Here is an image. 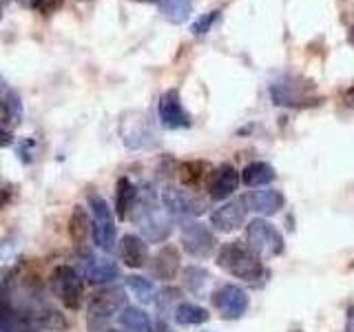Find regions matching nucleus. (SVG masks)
Segmentation results:
<instances>
[{"label": "nucleus", "instance_id": "nucleus-28", "mask_svg": "<svg viewBox=\"0 0 354 332\" xmlns=\"http://www.w3.org/2000/svg\"><path fill=\"white\" fill-rule=\"evenodd\" d=\"M217 18H219V11H217V9H215V11H208V14L199 16V18L193 22L191 31L195 33V36H204V33L210 31V27H213V22H215Z\"/></svg>", "mask_w": 354, "mask_h": 332}, {"label": "nucleus", "instance_id": "nucleus-20", "mask_svg": "<svg viewBox=\"0 0 354 332\" xmlns=\"http://www.w3.org/2000/svg\"><path fill=\"white\" fill-rule=\"evenodd\" d=\"M120 326L127 332H153V324L149 315L144 310L136 308V306H124L118 315Z\"/></svg>", "mask_w": 354, "mask_h": 332}, {"label": "nucleus", "instance_id": "nucleus-18", "mask_svg": "<svg viewBox=\"0 0 354 332\" xmlns=\"http://www.w3.org/2000/svg\"><path fill=\"white\" fill-rule=\"evenodd\" d=\"M138 202V188L133 184L129 177H120L115 184V213L118 219H127L129 210H133Z\"/></svg>", "mask_w": 354, "mask_h": 332}, {"label": "nucleus", "instance_id": "nucleus-33", "mask_svg": "<svg viewBox=\"0 0 354 332\" xmlns=\"http://www.w3.org/2000/svg\"><path fill=\"white\" fill-rule=\"evenodd\" d=\"M343 102H346L350 109H354V86H350L346 93H343Z\"/></svg>", "mask_w": 354, "mask_h": 332}, {"label": "nucleus", "instance_id": "nucleus-22", "mask_svg": "<svg viewBox=\"0 0 354 332\" xmlns=\"http://www.w3.org/2000/svg\"><path fill=\"white\" fill-rule=\"evenodd\" d=\"M0 330L3 332H36V326L31 324V319L20 313L14 306H5L0 310Z\"/></svg>", "mask_w": 354, "mask_h": 332}, {"label": "nucleus", "instance_id": "nucleus-17", "mask_svg": "<svg viewBox=\"0 0 354 332\" xmlns=\"http://www.w3.org/2000/svg\"><path fill=\"white\" fill-rule=\"evenodd\" d=\"M120 257L129 268H142L149 261V246L138 235H124L120 239Z\"/></svg>", "mask_w": 354, "mask_h": 332}, {"label": "nucleus", "instance_id": "nucleus-3", "mask_svg": "<svg viewBox=\"0 0 354 332\" xmlns=\"http://www.w3.org/2000/svg\"><path fill=\"white\" fill-rule=\"evenodd\" d=\"M127 306V295L118 286H109L97 290L86 308V328L88 332H106L109 321Z\"/></svg>", "mask_w": 354, "mask_h": 332}, {"label": "nucleus", "instance_id": "nucleus-5", "mask_svg": "<svg viewBox=\"0 0 354 332\" xmlns=\"http://www.w3.org/2000/svg\"><path fill=\"white\" fill-rule=\"evenodd\" d=\"M88 208H91V237L95 241V246L104 252H111L115 248V219L111 213V206L106 204V199L100 193H88Z\"/></svg>", "mask_w": 354, "mask_h": 332}, {"label": "nucleus", "instance_id": "nucleus-23", "mask_svg": "<svg viewBox=\"0 0 354 332\" xmlns=\"http://www.w3.org/2000/svg\"><path fill=\"white\" fill-rule=\"evenodd\" d=\"M158 5L171 25H184L193 14V0H158Z\"/></svg>", "mask_w": 354, "mask_h": 332}, {"label": "nucleus", "instance_id": "nucleus-2", "mask_svg": "<svg viewBox=\"0 0 354 332\" xmlns=\"http://www.w3.org/2000/svg\"><path fill=\"white\" fill-rule=\"evenodd\" d=\"M315 91H317L315 82L301 75H281L279 80H274L270 84L272 102L279 107H292V109L319 104L321 98Z\"/></svg>", "mask_w": 354, "mask_h": 332}, {"label": "nucleus", "instance_id": "nucleus-30", "mask_svg": "<svg viewBox=\"0 0 354 332\" xmlns=\"http://www.w3.org/2000/svg\"><path fill=\"white\" fill-rule=\"evenodd\" d=\"M153 332H173V328L166 324L164 319H160V321H155V324H153Z\"/></svg>", "mask_w": 354, "mask_h": 332}, {"label": "nucleus", "instance_id": "nucleus-1", "mask_svg": "<svg viewBox=\"0 0 354 332\" xmlns=\"http://www.w3.org/2000/svg\"><path fill=\"white\" fill-rule=\"evenodd\" d=\"M217 266L243 282H259L263 277V261L248 243L228 241L217 250Z\"/></svg>", "mask_w": 354, "mask_h": 332}, {"label": "nucleus", "instance_id": "nucleus-16", "mask_svg": "<svg viewBox=\"0 0 354 332\" xmlns=\"http://www.w3.org/2000/svg\"><path fill=\"white\" fill-rule=\"evenodd\" d=\"M180 250H177L173 243H166V246H162L158 250V255H155L153 259V273L158 279L162 282H173L177 273H180Z\"/></svg>", "mask_w": 354, "mask_h": 332}, {"label": "nucleus", "instance_id": "nucleus-35", "mask_svg": "<svg viewBox=\"0 0 354 332\" xmlns=\"http://www.w3.org/2000/svg\"><path fill=\"white\" fill-rule=\"evenodd\" d=\"M136 3H158V0H136Z\"/></svg>", "mask_w": 354, "mask_h": 332}, {"label": "nucleus", "instance_id": "nucleus-8", "mask_svg": "<svg viewBox=\"0 0 354 332\" xmlns=\"http://www.w3.org/2000/svg\"><path fill=\"white\" fill-rule=\"evenodd\" d=\"M182 246L195 259H206L215 252L217 239L213 230L199 221H186L182 226Z\"/></svg>", "mask_w": 354, "mask_h": 332}, {"label": "nucleus", "instance_id": "nucleus-14", "mask_svg": "<svg viewBox=\"0 0 354 332\" xmlns=\"http://www.w3.org/2000/svg\"><path fill=\"white\" fill-rule=\"evenodd\" d=\"M246 213L248 208L243 204V199H232V202H226L224 206H219L210 213V224L219 232H232L241 228V224L246 221Z\"/></svg>", "mask_w": 354, "mask_h": 332}, {"label": "nucleus", "instance_id": "nucleus-11", "mask_svg": "<svg viewBox=\"0 0 354 332\" xmlns=\"http://www.w3.org/2000/svg\"><path fill=\"white\" fill-rule=\"evenodd\" d=\"M158 113H160V122L164 129H188L191 127V116L182 104V98L177 89H169L164 91L160 98V104H158Z\"/></svg>", "mask_w": 354, "mask_h": 332}, {"label": "nucleus", "instance_id": "nucleus-12", "mask_svg": "<svg viewBox=\"0 0 354 332\" xmlns=\"http://www.w3.org/2000/svg\"><path fill=\"white\" fill-rule=\"evenodd\" d=\"M162 204L164 208L169 210V215L173 217H195L204 210V204L199 202L197 197H193L188 191H182V188H175V186H166L162 191Z\"/></svg>", "mask_w": 354, "mask_h": 332}, {"label": "nucleus", "instance_id": "nucleus-32", "mask_svg": "<svg viewBox=\"0 0 354 332\" xmlns=\"http://www.w3.org/2000/svg\"><path fill=\"white\" fill-rule=\"evenodd\" d=\"M346 332H354V306L348 310V319H346Z\"/></svg>", "mask_w": 354, "mask_h": 332}, {"label": "nucleus", "instance_id": "nucleus-24", "mask_svg": "<svg viewBox=\"0 0 354 332\" xmlns=\"http://www.w3.org/2000/svg\"><path fill=\"white\" fill-rule=\"evenodd\" d=\"M175 321L180 326H199V324H206L208 321V310L197 306V304H188V302H180L177 308L173 310Z\"/></svg>", "mask_w": 354, "mask_h": 332}, {"label": "nucleus", "instance_id": "nucleus-10", "mask_svg": "<svg viewBox=\"0 0 354 332\" xmlns=\"http://www.w3.org/2000/svg\"><path fill=\"white\" fill-rule=\"evenodd\" d=\"M248 293L241 290L235 284L219 286L213 293V306L219 310V315L224 319H239L248 310Z\"/></svg>", "mask_w": 354, "mask_h": 332}, {"label": "nucleus", "instance_id": "nucleus-6", "mask_svg": "<svg viewBox=\"0 0 354 332\" xmlns=\"http://www.w3.org/2000/svg\"><path fill=\"white\" fill-rule=\"evenodd\" d=\"M246 243L261 259H270L283 252V235L266 219H252L246 226Z\"/></svg>", "mask_w": 354, "mask_h": 332}, {"label": "nucleus", "instance_id": "nucleus-7", "mask_svg": "<svg viewBox=\"0 0 354 332\" xmlns=\"http://www.w3.org/2000/svg\"><path fill=\"white\" fill-rule=\"evenodd\" d=\"M51 284H53V293L58 295L66 310H77L82 306L84 288H82L80 273L73 266H58L51 273Z\"/></svg>", "mask_w": 354, "mask_h": 332}, {"label": "nucleus", "instance_id": "nucleus-39", "mask_svg": "<svg viewBox=\"0 0 354 332\" xmlns=\"http://www.w3.org/2000/svg\"><path fill=\"white\" fill-rule=\"evenodd\" d=\"M0 332H3V330H0Z\"/></svg>", "mask_w": 354, "mask_h": 332}, {"label": "nucleus", "instance_id": "nucleus-26", "mask_svg": "<svg viewBox=\"0 0 354 332\" xmlns=\"http://www.w3.org/2000/svg\"><path fill=\"white\" fill-rule=\"evenodd\" d=\"M127 288L136 295L142 304H153L155 302V286L153 282H149L147 277H140V275H129L127 277Z\"/></svg>", "mask_w": 354, "mask_h": 332}, {"label": "nucleus", "instance_id": "nucleus-36", "mask_svg": "<svg viewBox=\"0 0 354 332\" xmlns=\"http://www.w3.org/2000/svg\"><path fill=\"white\" fill-rule=\"evenodd\" d=\"M0 20H3V3H0Z\"/></svg>", "mask_w": 354, "mask_h": 332}, {"label": "nucleus", "instance_id": "nucleus-27", "mask_svg": "<svg viewBox=\"0 0 354 332\" xmlns=\"http://www.w3.org/2000/svg\"><path fill=\"white\" fill-rule=\"evenodd\" d=\"M180 177L184 186H197L204 180V162H186L180 169Z\"/></svg>", "mask_w": 354, "mask_h": 332}, {"label": "nucleus", "instance_id": "nucleus-37", "mask_svg": "<svg viewBox=\"0 0 354 332\" xmlns=\"http://www.w3.org/2000/svg\"><path fill=\"white\" fill-rule=\"evenodd\" d=\"M106 332H122V330H106Z\"/></svg>", "mask_w": 354, "mask_h": 332}, {"label": "nucleus", "instance_id": "nucleus-31", "mask_svg": "<svg viewBox=\"0 0 354 332\" xmlns=\"http://www.w3.org/2000/svg\"><path fill=\"white\" fill-rule=\"evenodd\" d=\"M16 3H18L20 7H25V9H36V11H38V7H40L42 0H16Z\"/></svg>", "mask_w": 354, "mask_h": 332}, {"label": "nucleus", "instance_id": "nucleus-19", "mask_svg": "<svg viewBox=\"0 0 354 332\" xmlns=\"http://www.w3.org/2000/svg\"><path fill=\"white\" fill-rule=\"evenodd\" d=\"M274 169L268 162H250L248 166H243L241 171V182L250 188H261L266 184H270L274 180Z\"/></svg>", "mask_w": 354, "mask_h": 332}, {"label": "nucleus", "instance_id": "nucleus-25", "mask_svg": "<svg viewBox=\"0 0 354 332\" xmlns=\"http://www.w3.org/2000/svg\"><path fill=\"white\" fill-rule=\"evenodd\" d=\"M213 284V277L202 266H188L184 270V286L188 288V293H193L197 297L206 295V290Z\"/></svg>", "mask_w": 354, "mask_h": 332}, {"label": "nucleus", "instance_id": "nucleus-38", "mask_svg": "<svg viewBox=\"0 0 354 332\" xmlns=\"http://www.w3.org/2000/svg\"><path fill=\"white\" fill-rule=\"evenodd\" d=\"M0 3H3V0H0Z\"/></svg>", "mask_w": 354, "mask_h": 332}, {"label": "nucleus", "instance_id": "nucleus-34", "mask_svg": "<svg viewBox=\"0 0 354 332\" xmlns=\"http://www.w3.org/2000/svg\"><path fill=\"white\" fill-rule=\"evenodd\" d=\"M9 142V133H5V129H0V144H7Z\"/></svg>", "mask_w": 354, "mask_h": 332}, {"label": "nucleus", "instance_id": "nucleus-29", "mask_svg": "<svg viewBox=\"0 0 354 332\" xmlns=\"http://www.w3.org/2000/svg\"><path fill=\"white\" fill-rule=\"evenodd\" d=\"M11 199V191L5 186V184H0V208H5V204Z\"/></svg>", "mask_w": 354, "mask_h": 332}, {"label": "nucleus", "instance_id": "nucleus-21", "mask_svg": "<svg viewBox=\"0 0 354 332\" xmlns=\"http://www.w3.org/2000/svg\"><path fill=\"white\" fill-rule=\"evenodd\" d=\"M69 237L75 246H84V241L91 237V217L84 206H75L69 217Z\"/></svg>", "mask_w": 354, "mask_h": 332}, {"label": "nucleus", "instance_id": "nucleus-4", "mask_svg": "<svg viewBox=\"0 0 354 332\" xmlns=\"http://www.w3.org/2000/svg\"><path fill=\"white\" fill-rule=\"evenodd\" d=\"M133 219H136L138 228L142 230V235L149 241H164L171 235L173 224H171V215L169 210L158 206L151 199H142V202L133 206Z\"/></svg>", "mask_w": 354, "mask_h": 332}, {"label": "nucleus", "instance_id": "nucleus-15", "mask_svg": "<svg viewBox=\"0 0 354 332\" xmlns=\"http://www.w3.org/2000/svg\"><path fill=\"white\" fill-rule=\"evenodd\" d=\"M243 204L248 210L257 215H274L279 213L286 204V197L281 191H274V188H259V191H250L248 195H243Z\"/></svg>", "mask_w": 354, "mask_h": 332}, {"label": "nucleus", "instance_id": "nucleus-13", "mask_svg": "<svg viewBox=\"0 0 354 332\" xmlns=\"http://www.w3.org/2000/svg\"><path fill=\"white\" fill-rule=\"evenodd\" d=\"M241 182V173L230 164H221L217 169H213L206 177V191L208 195L221 202V199L230 197L237 191V186Z\"/></svg>", "mask_w": 354, "mask_h": 332}, {"label": "nucleus", "instance_id": "nucleus-9", "mask_svg": "<svg viewBox=\"0 0 354 332\" xmlns=\"http://www.w3.org/2000/svg\"><path fill=\"white\" fill-rule=\"evenodd\" d=\"M80 268H82V275L86 277V282L93 284V286L111 284L120 277V268L113 259L102 257V255H95L91 250L80 252Z\"/></svg>", "mask_w": 354, "mask_h": 332}]
</instances>
